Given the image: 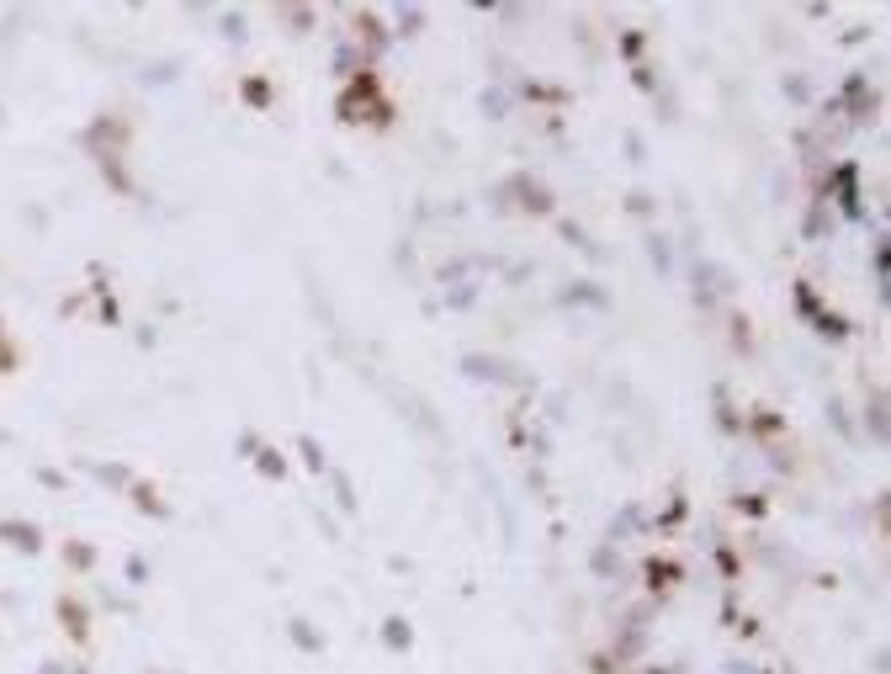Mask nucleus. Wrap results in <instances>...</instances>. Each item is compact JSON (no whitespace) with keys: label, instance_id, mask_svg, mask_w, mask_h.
I'll return each mask as SVG.
<instances>
[{"label":"nucleus","instance_id":"f257e3e1","mask_svg":"<svg viewBox=\"0 0 891 674\" xmlns=\"http://www.w3.org/2000/svg\"><path fill=\"white\" fill-rule=\"evenodd\" d=\"M334 112H340V123H372V128L393 123V101L383 96V86H377L372 69H356V75L345 80V91H340V101H334Z\"/></svg>","mask_w":891,"mask_h":674},{"label":"nucleus","instance_id":"f03ea898","mask_svg":"<svg viewBox=\"0 0 891 674\" xmlns=\"http://www.w3.org/2000/svg\"><path fill=\"white\" fill-rule=\"evenodd\" d=\"M494 208H520V213H552L558 202H552V191L541 186V176H531V170H515L509 181L494 186Z\"/></svg>","mask_w":891,"mask_h":674},{"label":"nucleus","instance_id":"7ed1b4c3","mask_svg":"<svg viewBox=\"0 0 891 674\" xmlns=\"http://www.w3.org/2000/svg\"><path fill=\"white\" fill-rule=\"evenodd\" d=\"M796 308H802L806 319H812V330H817V335H823V340H833V345H844V340L855 335L844 313H833V308H823V298L812 292V281H802V287H796Z\"/></svg>","mask_w":891,"mask_h":674},{"label":"nucleus","instance_id":"20e7f679","mask_svg":"<svg viewBox=\"0 0 891 674\" xmlns=\"http://www.w3.org/2000/svg\"><path fill=\"white\" fill-rule=\"evenodd\" d=\"M876 107H881V96H876V86H870V75H849L844 91L833 96V112L849 118V123H870Z\"/></svg>","mask_w":891,"mask_h":674},{"label":"nucleus","instance_id":"39448f33","mask_svg":"<svg viewBox=\"0 0 891 674\" xmlns=\"http://www.w3.org/2000/svg\"><path fill=\"white\" fill-rule=\"evenodd\" d=\"M462 372H468L473 383H505V388H526V383H531L515 362H505V356H483V351H468V356H462Z\"/></svg>","mask_w":891,"mask_h":674},{"label":"nucleus","instance_id":"423d86ee","mask_svg":"<svg viewBox=\"0 0 891 674\" xmlns=\"http://www.w3.org/2000/svg\"><path fill=\"white\" fill-rule=\"evenodd\" d=\"M823 202H838L849 218H860V170H855L849 159L828 170V181H823Z\"/></svg>","mask_w":891,"mask_h":674},{"label":"nucleus","instance_id":"0eeeda50","mask_svg":"<svg viewBox=\"0 0 891 674\" xmlns=\"http://www.w3.org/2000/svg\"><path fill=\"white\" fill-rule=\"evenodd\" d=\"M865 435H870L876 446H887V435H891V426H887V383H870V388H865Z\"/></svg>","mask_w":891,"mask_h":674},{"label":"nucleus","instance_id":"6e6552de","mask_svg":"<svg viewBox=\"0 0 891 674\" xmlns=\"http://www.w3.org/2000/svg\"><path fill=\"white\" fill-rule=\"evenodd\" d=\"M558 303L563 308H610V292L600 281H568L563 292H558Z\"/></svg>","mask_w":891,"mask_h":674},{"label":"nucleus","instance_id":"1a4fd4ad","mask_svg":"<svg viewBox=\"0 0 891 674\" xmlns=\"http://www.w3.org/2000/svg\"><path fill=\"white\" fill-rule=\"evenodd\" d=\"M0 542L32 557V552H43V531H37L32 521H0Z\"/></svg>","mask_w":891,"mask_h":674},{"label":"nucleus","instance_id":"9d476101","mask_svg":"<svg viewBox=\"0 0 891 674\" xmlns=\"http://www.w3.org/2000/svg\"><path fill=\"white\" fill-rule=\"evenodd\" d=\"M128 499H133V510H144V516H154V521H170V505H165V499H160V489H154V484H144V478H133Z\"/></svg>","mask_w":891,"mask_h":674},{"label":"nucleus","instance_id":"9b49d317","mask_svg":"<svg viewBox=\"0 0 891 674\" xmlns=\"http://www.w3.org/2000/svg\"><path fill=\"white\" fill-rule=\"evenodd\" d=\"M59 621L69 627V638H75V643H86V638H90V611H86V600L64 595V600H59Z\"/></svg>","mask_w":891,"mask_h":674},{"label":"nucleus","instance_id":"f8f14e48","mask_svg":"<svg viewBox=\"0 0 891 674\" xmlns=\"http://www.w3.org/2000/svg\"><path fill=\"white\" fill-rule=\"evenodd\" d=\"M287 638H293L297 653H324V632H319L314 621H302V616H293V621H287Z\"/></svg>","mask_w":891,"mask_h":674},{"label":"nucleus","instance_id":"ddd939ff","mask_svg":"<svg viewBox=\"0 0 891 674\" xmlns=\"http://www.w3.org/2000/svg\"><path fill=\"white\" fill-rule=\"evenodd\" d=\"M383 643L393 648V653H409V648H415V627H409L404 616H387V621H383Z\"/></svg>","mask_w":891,"mask_h":674},{"label":"nucleus","instance_id":"4468645a","mask_svg":"<svg viewBox=\"0 0 891 674\" xmlns=\"http://www.w3.org/2000/svg\"><path fill=\"white\" fill-rule=\"evenodd\" d=\"M648 261L658 266V276H674V240L653 229V234H648Z\"/></svg>","mask_w":891,"mask_h":674},{"label":"nucleus","instance_id":"2eb2a0df","mask_svg":"<svg viewBox=\"0 0 891 674\" xmlns=\"http://www.w3.org/2000/svg\"><path fill=\"white\" fill-rule=\"evenodd\" d=\"M90 478H101V484H112V489H133V467H122V462H90Z\"/></svg>","mask_w":891,"mask_h":674},{"label":"nucleus","instance_id":"dca6fc26","mask_svg":"<svg viewBox=\"0 0 891 674\" xmlns=\"http://www.w3.org/2000/svg\"><path fill=\"white\" fill-rule=\"evenodd\" d=\"M590 568H594V579H616V574H622V552L610 548V542H600V548L590 552Z\"/></svg>","mask_w":891,"mask_h":674},{"label":"nucleus","instance_id":"f3484780","mask_svg":"<svg viewBox=\"0 0 891 674\" xmlns=\"http://www.w3.org/2000/svg\"><path fill=\"white\" fill-rule=\"evenodd\" d=\"M558 234H563L573 250H584L590 261H600V245L590 240V229H584V223H573V218H558Z\"/></svg>","mask_w":891,"mask_h":674},{"label":"nucleus","instance_id":"a211bd4d","mask_svg":"<svg viewBox=\"0 0 891 674\" xmlns=\"http://www.w3.org/2000/svg\"><path fill=\"white\" fill-rule=\"evenodd\" d=\"M823 415H828V426L844 435V441H860V430H855V420H849V409H844V399L838 394H828V404H823Z\"/></svg>","mask_w":891,"mask_h":674},{"label":"nucleus","instance_id":"6ab92c4d","mask_svg":"<svg viewBox=\"0 0 891 674\" xmlns=\"http://www.w3.org/2000/svg\"><path fill=\"white\" fill-rule=\"evenodd\" d=\"M743 430H748V435H759V441H770V435H780V430H785V420H780L774 409H754V415L743 420Z\"/></svg>","mask_w":891,"mask_h":674},{"label":"nucleus","instance_id":"aec40b11","mask_svg":"<svg viewBox=\"0 0 891 674\" xmlns=\"http://www.w3.org/2000/svg\"><path fill=\"white\" fill-rule=\"evenodd\" d=\"M96 165H101V176H107V181L118 186L122 197H133V176L122 170V154H96Z\"/></svg>","mask_w":891,"mask_h":674},{"label":"nucleus","instance_id":"412c9836","mask_svg":"<svg viewBox=\"0 0 891 674\" xmlns=\"http://www.w3.org/2000/svg\"><path fill=\"white\" fill-rule=\"evenodd\" d=\"M329 484H334V505H340V510H345V516H356V510H361V499H356V484H351V478H345V473H340V467H329Z\"/></svg>","mask_w":891,"mask_h":674},{"label":"nucleus","instance_id":"4be33fe9","mask_svg":"<svg viewBox=\"0 0 891 674\" xmlns=\"http://www.w3.org/2000/svg\"><path fill=\"white\" fill-rule=\"evenodd\" d=\"M674 579H684L680 563H669V557H663V563H658V557L648 563V589H653V595L658 589H674Z\"/></svg>","mask_w":891,"mask_h":674},{"label":"nucleus","instance_id":"5701e85b","mask_svg":"<svg viewBox=\"0 0 891 674\" xmlns=\"http://www.w3.org/2000/svg\"><path fill=\"white\" fill-rule=\"evenodd\" d=\"M239 96H244V101H250L255 112H266L271 101H276V91H271V80H261V75H250V80L239 86Z\"/></svg>","mask_w":891,"mask_h":674},{"label":"nucleus","instance_id":"b1692460","mask_svg":"<svg viewBox=\"0 0 891 674\" xmlns=\"http://www.w3.org/2000/svg\"><path fill=\"white\" fill-rule=\"evenodd\" d=\"M297 452H302V467H308V473H329L324 446H319L314 435H297Z\"/></svg>","mask_w":891,"mask_h":674},{"label":"nucleus","instance_id":"393cba45","mask_svg":"<svg viewBox=\"0 0 891 674\" xmlns=\"http://www.w3.org/2000/svg\"><path fill=\"white\" fill-rule=\"evenodd\" d=\"M250 462H255V473H266V478H287V457H282L276 446H261Z\"/></svg>","mask_w":891,"mask_h":674},{"label":"nucleus","instance_id":"a878e982","mask_svg":"<svg viewBox=\"0 0 891 674\" xmlns=\"http://www.w3.org/2000/svg\"><path fill=\"white\" fill-rule=\"evenodd\" d=\"M828 229H833V213H828V202L817 197V202H812V213H806V240H823Z\"/></svg>","mask_w":891,"mask_h":674},{"label":"nucleus","instance_id":"bb28decb","mask_svg":"<svg viewBox=\"0 0 891 674\" xmlns=\"http://www.w3.org/2000/svg\"><path fill=\"white\" fill-rule=\"evenodd\" d=\"M626 213H631V218H658V197H653V191H642V186H637V191H626Z\"/></svg>","mask_w":891,"mask_h":674},{"label":"nucleus","instance_id":"cd10ccee","mask_svg":"<svg viewBox=\"0 0 891 674\" xmlns=\"http://www.w3.org/2000/svg\"><path fill=\"white\" fill-rule=\"evenodd\" d=\"M393 27H398V37H419V27H425V5H404V11L393 16Z\"/></svg>","mask_w":891,"mask_h":674},{"label":"nucleus","instance_id":"c85d7f7f","mask_svg":"<svg viewBox=\"0 0 891 674\" xmlns=\"http://www.w3.org/2000/svg\"><path fill=\"white\" fill-rule=\"evenodd\" d=\"M712 399H716V426H722V430H743L738 409H733V399H727V388H712Z\"/></svg>","mask_w":891,"mask_h":674},{"label":"nucleus","instance_id":"c756f323","mask_svg":"<svg viewBox=\"0 0 891 674\" xmlns=\"http://www.w3.org/2000/svg\"><path fill=\"white\" fill-rule=\"evenodd\" d=\"M64 563L86 574V568H96V548H86V542H64Z\"/></svg>","mask_w":891,"mask_h":674},{"label":"nucleus","instance_id":"7c9ffc66","mask_svg":"<svg viewBox=\"0 0 891 674\" xmlns=\"http://www.w3.org/2000/svg\"><path fill=\"white\" fill-rule=\"evenodd\" d=\"M483 112H488V118H509V91L505 86H488V91H483Z\"/></svg>","mask_w":891,"mask_h":674},{"label":"nucleus","instance_id":"2f4dec72","mask_svg":"<svg viewBox=\"0 0 891 674\" xmlns=\"http://www.w3.org/2000/svg\"><path fill=\"white\" fill-rule=\"evenodd\" d=\"M780 91L791 96V101H802V107H812V80H806V75H785Z\"/></svg>","mask_w":891,"mask_h":674},{"label":"nucleus","instance_id":"473e14b6","mask_svg":"<svg viewBox=\"0 0 891 674\" xmlns=\"http://www.w3.org/2000/svg\"><path fill=\"white\" fill-rule=\"evenodd\" d=\"M218 27H223V37H234V43H244V37H250V32H244V27H250V22H244V11H223V16H218Z\"/></svg>","mask_w":891,"mask_h":674},{"label":"nucleus","instance_id":"72a5a7b5","mask_svg":"<svg viewBox=\"0 0 891 674\" xmlns=\"http://www.w3.org/2000/svg\"><path fill=\"white\" fill-rule=\"evenodd\" d=\"M616 48H622V59L637 64V59H642V48H648V37H642V32L631 27V32H622V43H616Z\"/></svg>","mask_w":891,"mask_h":674},{"label":"nucleus","instance_id":"f704fd0d","mask_svg":"<svg viewBox=\"0 0 891 674\" xmlns=\"http://www.w3.org/2000/svg\"><path fill=\"white\" fill-rule=\"evenodd\" d=\"M870 266H876V292L887 298V234L876 240V255H870Z\"/></svg>","mask_w":891,"mask_h":674},{"label":"nucleus","instance_id":"c9c22d12","mask_svg":"<svg viewBox=\"0 0 891 674\" xmlns=\"http://www.w3.org/2000/svg\"><path fill=\"white\" fill-rule=\"evenodd\" d=\"M520 96H526V101H563L558 86H536V80H520Z\"/></svg>","mask_w":891,"mask_h":674},{"label":"nucleus","instance_id":"e433bc0d","mask_svg":"<svg viewBox=\"0 0 891 674\" xmlns=\"http://www.w3.org/2000/svg\"><path fill=\"white\" fill-rule=\"evenodd\" d=\"M748 330H754V324L733 313V351H754V335H748Z\"/></svg>","mask_w":891,"mask_h":674},{"label":"nucleus","instance_id":"4c0bfd02","mask_svg":"<svg viewBox=\"0 0 891 674\" xmlns=\"http://www.w3.org/2000/svg\"><path fill=\"white\" fill-rule=\"evenodd\" d=\"M631 80H637V91L658 96V75H653V69H648V64H631Z\"/></svg>","mask_w":891,"mask_h":674},{"label":"nucleus","instance_id":"58836bf2","mask_svg":"<svg viewBox=\"0 0 891 674\" xmlns=\"http://www.w3.org/2000/svg\"><path fill=\"white\" fill-rule=\"evenodd\" d=\"M287 27L308 32V27H314V11H308V5H287Z\"/></svg>","mask_w":891,"mask_h":674},{"label":"nucleus","instance_id":"ea45409f","mask_svg":"<svg viewBox=\"0 0 891 674\" xmlns=\"http://www.w3.org/2000/svg\"><path fill=\"white\" fill-rule=\"evenodd\" d=\"M0 372H16V345L6 335V324H0Z\"/></svg>","mask_w":891,"mask_h":674},{"label":"nucleus","instance_id":"a19ab883","mask_svg":"<svg viewBox=\"0 0 891 674\" xmlns=\"http://www.w3.org/2000/svg\"><path fill=\"white\" fill-rule=\"evenodd\" d=\"M738 510H748V516H765L770 505H765V494H738Z\"/></svg>","mask_w":891,"mask_h":674},{"label":"nucleus","instance_id":"79ce46f5","mask_svg":"<svg viewBox=\"0 0 891 674\" xmlns=\"http://www.w3.org/2000/svg\"><path fill=\"white\" fill-rule=\"evenodd\" d=\"M261 446H266V441H261V435H255V430H239V452H244V457H255V452H261Z\"/></svg>","mask_w":891,"mask_h":674},{"label":"nucleus","instance_id":"37998d69","mask_svg":"<svg viewBox=\"0 0 891 674\" xmlns=\"http://www.w3.org/2000/svg\"><path fill=\"white\" fill-rule=\"evenodd\" d=\"M170 69H176V64H170V59H165V64H154V69H144V80H154V86H165V80H176Z\"/></svg>","mask_w":891,"mask_h":674},{"label":"nucleus","instance_id":"c03bdc74","mask_svg":"<svg viewBox=\"0 0 891 674\" xmlns=\"http://www.w3.org/2000/svg\"><path fill=\"white\" fill-rule=\"evenodd\" d=\"M626 154H631V159H637V165H642V159H648V144H642V133H626Z\"/></svg>","mask_w":891,"mask_h":674},{"label":"nucleus","instance_id":"a18cd8bd","mask_svg":"<svg viewBox=\"0 0 891 674\" xmlns=\"http://www.w3.org/2000/svg\"><path fill=\"white\" fill-rule=\"evenodd\" d=\"M590 664H594V674H622V664H616V659H610V653H594Z\"/></svg>","mask_w":891,"mask_h":674},{"label":"nucleus","instance_id":"49530a36","mask_svg":"<svg viewBox=\"0 0 891 674\" xmlns=\"http://www.w3.org/2000/svg\"><path fill=\"white\" fill-rule=\"evenodd\" d=\"M128 579H133V584H144V579H148V568H144V557H128Z\"/></svg>","mask_w":891,"mask_h":674}]
</instances>
